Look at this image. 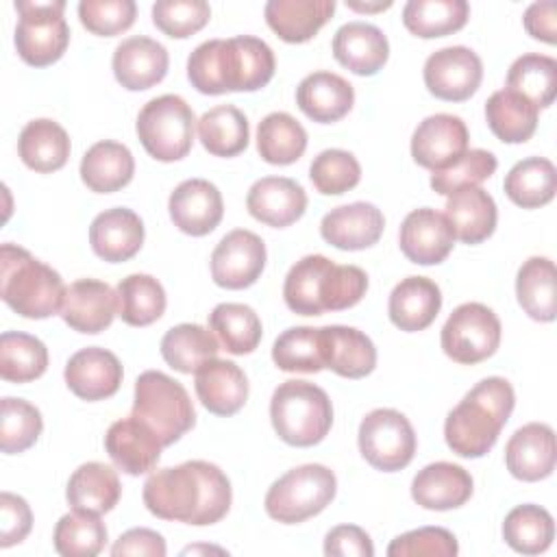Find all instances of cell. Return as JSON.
<instances>
[{
	"instance_id": "51",
	"label": "cell",
	"mask_w": 557,
	"mask_h": 557,
	"mask_svg": "<svg viewBox=\"0 0 557 557\" xmlns=\"http://www.w3.org/2000/svg\"><path fill=\"white\" fill-rule=\"evenodd\" d=\"M0 446L2 453L15 455L28 450L41 435L44 420L35 405L24 398L4 396L0 403Z\"/></svg>"
},
{
	"instance_id": "60",
	"label": "cell",
	"mask_w": 557,
	"mask_h": 557,
	"mask_svg": "<svg viewBox=\"0 0 557 557\" xmlns=\"http://www.w3.org/2000/svg\"><path fill=\"white\" fill-rule=\"evenodd\" d=\"M524 28L533 39L544 44L557 41V4L555 2H533L524 11Z\"/></svg>"
},
{
	"instance_id": "30",
	"label": "cell",
	"mask_w": 557,
	"mask_h": 557,
	"mask_svg": "<svg viewBox=\"0 0 557 557\" xmlns=\"http://www.w3.org/2000/svg\"><path fill=\"white\" fill-rule=\"evenodd\" d=\"M296 104L300 111L320 124L342 120L355 104L352 85L335 72H311L296 89Z\"/></svg>"
},
{
	"instance_id": "24",
	"label": "cell",
	"mask_w": 557,
	"mask_h": 557,
	"mask_svg": "<svg viewBox=\"0 0 557 557\" xmlns=\"http://www.w3.org/2000/svg\"><path fill=\"white\" fill-rule=\"evenodd\" d=\"M246 207L255 220L283 228L302 218L307 209V194L294 178L263 176L248 189Z\"/></svg>"
},
{
	"instance_id": "4",
	"label": "cell",
	"mask_w": 557,
	"mask_h": 557,
	"mask_svg": "<svg viewBox=\"0 0 557 557\" xmlns=\"http://www.w3.org/2000/svg\"><path fill=\"white\" fill-rule=\"evenodd\" d=\"M368 289V274L357 265H337L324 255L296 261L283 283L285 305L298 315H322L355 307Z\"/></svg>"
},
{
	"instance_id": "49",
	"label": "cell",
	"mask_w": 557,
	"mask_h": 557,
	"mask_svg": "<svg viewBox=\"0 0 557 557\" xmlns=\"http://www.w3.org/2000/svg\"><path fill=\"white\" fill-rule=\"evenodd\" d=\"M52 542L63 557H94L107 544V527L100 516L74 509L59 518Z\"/></svg>"
},
{
	"instance_id": "14",
	"label": "cell",
	"mask_w": 557,
	"mask_h": 557,
	"mask_svg": "<svg viewBox=\"0 0 557 557\" xmlns=\"http://www.w3.org/2000/svg\"><path fill=\"white\" fill-rule=\"evenodd\" d=\"M263 239L246 228L226 233L211 252V276L224 289L250 287L265 268Z\"/></svg>"
},
{
	"instance_id": "11",
	"label": "cell",
	"mask_w": 557,
	"mask_h": 557,
	"mask_svg": "<svg viewBox=\"0 0 557 557\" xmlns=\"http://www.w3.org/2000/svg\"><path fill=\"white\" fill-rule=\"evenodd\" d=\"M440 339L446 357L472 366L496 352L500 344V320L481 302H463L448 315Z\"/></svg>"
},
{
	"instance_id": "13",
	"label": "cell",
	"mask_w": 557,
	"mask_h": 557,
	"mask_svg": "<svg viewBox=\"0 0 557 557\" xmlns=\"http://www.w3.org/2000/svg\"><path fill=\"white\" fill-rule=\"evenodd\" d=\"M422 74L426 89L435 98L461 102L479 89L483 63L479 54L466 46H446L429 54Z\"/></svg>"
},
{
	"instance_id": "17",
	"label": "cell",
	"mask_w": 557,
	"mask_h": 557,
	"mask_svg": "<svg viewBox=\"0 0 557 557\" xmlns=\"http://www.w3.org/2000/svg\"><path fill=\"white\" fill-rule=\"evenodd\" d=\"M168 209L174 226L191 237L211 233L224 215L220 189L205 178H187L178 183L170 194Z\"/></svg>"
},
{
	"instance_id": "9",
	"label": "cell",
	"mask_w": 557,
	"mask_h": 557,
	"mask_svg": "<svg viewBox=\"0 0 557 557\" xmlns=\"http://www.w3.org/2000/svg\"><path fill=\"white\" fill-rule=\"evenodd\" d=\"M196 115L176 94L148 100L137 115V137L144 150L163 163L187 157L194 144Z\"/></svg>"
},
{
	"instance_id": "29",
	"label": "cell",
	"mask_w": 557,
	"mask_h": 557,
	"mask_svg": "<svg viewBox=\"0 0 557 557\" xmlns=\"http://www.w3.org/2000/svg\"><path fill=\"white\" fill-rule=\"evenodd\" d=\"M333 57L352 74L372 76L385 65L389 44L379 26L368 22H348L339 26L333 37Z\"/></svg>"
},
{
	"instance_id": "54",
	"label": "cell",
	"mask_w": 557,
	"mask_h": 557,
	"mask_svg": "<svg viewBox=\"0 0 557 557\" xmlns=\"http://www.w3.org/2000/svg\"><path fill=\"white\" fill-rule=\"evenodd\" d=\"M209 20L211 7L205 0H159L152 4L154 26L172 39L198 33Z\"/></svg>"
},
{
	"instance_id": "18",
	"label": "cell",
	"mask_w": 557,
	"mask_h": 557,
	"mask_svg": "<svg viewBox=\"0 0 557 557\" xmlns=\"http://www.w3.org/2000/svg\"><path fill=\"white\" fill-rule=\"evenodd\" d=\"M63 376L74 396L94 403L113 396L120 389L124 372L111 350L87 346L70 357Z\"/></svg>"
},
{
	"instance_id": "62",
	"label": "cell",
	"mask_w": 557,
	"mask_h": 557,
	"mask_svg": "<svg viewBox=\"0 0 557 557\" xmlns=\"http://www.w3.org/2000/svg\"><path fill=\"white\" fill-rule=\"evenodd\" d=\"M196 550H218V553H224L222 548H213V546H189V548H185L183 553L187 555V553H196Z\"/></svg>"
},
{
	"instance_id": "61",
	"label": "cell",
	"mask_w": 557,
	"mask_h": 557,
	"mask_svg": "<svg viewBox=\"0 0 557 557\" xmlns=\"http://www.w3.org/2000/svg\"><path fill=\"white\" fill-rule=\"evenodd\" d=\"M346 7L361 11V13H374V11H385L392 7V0L385 2H357V0H346Z\"/></svg>"
},
{
	"instance_id": "1",
	"label": "cell",
	"mask_w": 557,
	"mask_h": 557,
	"mask_svg": "<svg viewBox=\"0 0 557 557\" xmlns=\"http://www.w3.org/2000/svg\"><path fill=\"white\" fill-rule=\"evenodd\" d=\"M141 496L146 509L161 520L207 527L228 513L233 490L215 463L194 459L152 472Z\"/></svg>"
},
{
	"instance_id": "38",
	"label": "cell",
	"mask_w": 557,
	"mask_h": 557,
	"mask_svg": "<svg viewBox=\"0 0 557 557\" xmlns=\"http://www.w3.org/2000/svg\"><path fill=\"white\" fill-rule=\"evenodd\" d=\"M540 109L511 89L494 91L485 102L490 131L505 144H524L537 128Z\"/></svg>"
},
{
	"instance_id": "33",
	"label": "cell",
	"mask_w": 557,
	"mask_h": 557,
	"mask_svg": "<svg viewBox=\"0 0 557 557\" xmlns=\"http://www.w3.org/2000/svg\"><path fill=\"white\" fill-rule=\"evenodd\" d=\"M333 0H270L263 9L268 26L287 44H302L331 20Z\"/></svg>"
},
{
	"instance_id": "27",
	"label": "cell",
	"mask_w": 557,
	"mask_h": 557,
	"mask_svg": "<svg viewBox=\"0 0 557 557\" xmlns=\"http://www.w3.org/2000/svg\"><path fill=\"white\" fill-rule=\"evenodd\" d=\"M194 387L202 407L215 416H233L248 400V379L244 370L218 357L194 372Z\"/></svg>"
},
{
	"instance_id": "58",
	"label": "cell",
	"mask_w": 557,
	"mask_h": 557,
	"mask_svg": "<svg viewBox=\"0 0 557 557\" xmlns=\"http://www.w3.org/2000/svg\"><path fill=\"white\" fill-rule=\"evenodd\" d=\"M324 555L329 557H372L374 546L370 535L355 524L333 527L324 537Z\"/></svg>"
},
{
	"instance_id": "56",
	"label": "cell",
	"mask_w": 557,
	"mask_h": 557,
	"mask_svg": "<svg viewBox=\"0 0 557 557\" xmlns=\"http://www.w3.org/2000/svg\"><path fill=\"white\" fill-rule=\"evenodd\" d=\"M459 553L457 540L448 529L420 527L392 540L389 557H455Z\"/></svg>"
},
{
	"instance_id": "28",
	"label": "cell",
	"mask_w": 557,
	"mask_h": 557,
	"mask_svg": "<svg viewBox=\"0 0 557 557\" xmlns=\"http://www.w3.org/2000/svg\"><path fill=\"white\" fill-rule=\"evenodd\" d=\"M324 368L346 379H363L376 366V348L372 339L352 326L331 324L320 329Z\"/></svg>"
},
{
	"instance_id": "8",
	"label": "cell",
	"mask_w": 557,
	"mask_h": 557,
	"mask_svg": "<svg viewBox=\"0 0 557 557\" xmlns=\"http://www.w3.org/2000/svg\"><path fill=\"white\" fill-rule=\"evenodd\" d=\"M337 492V479L322 463H305L287 470L265 494V513L283 524H298L318 516L331 505Z\"/></svg>"
},
{
	"instance_id": "32",
	"label": "cell",
	"mask_w": 557,
	"mask_h": 557,
	"mask_svg": "<svg viewBox=\"0 0 557 557\" xmlns=\"http://www.w3.org/2000/svg\"><path fill=\"white\" fill-rule=\"evenodd\" d=\"M444 215L453 226L455 239L463 244H481L487 239L498 220L494 198L481 187H463L448 196Z\"/></svg>"
},
{
	"instance_id": "39",
	"label": "cell",
	"mask_w": 557,
	"mask_h": 557,
	"mask_svg": "<svg viewBox=\"0 0 557 557\" xmlns=\"http://www.w3.org/2000/svg\"><path fill=\"white\" fill-rule=\"evenodd\" d=\"M220 342L211 329L183 322L172 326L161 339V357L170 368L183 374L196 372L207 361L215 359Z\"/></svg>"
},
{
	"instance_id": "35",
	"label": "cell",
	"mask_w": 557,
	"mask_h": 557,
	"mask_svg": "<svg viewBox=\"0 0 557 557\" xmlns=\"http://www.w3.org/2000/svg\"><path fill=\"white\" fill-rule=\"evenodd\" d=\"M70 148L65 128L48 117L30 120L17 139V152L24 165L41 174L61 170L67 163Z\"/></svg>"
},
{
	"instance_id": "6",
	"label": "cell",
	"mask_w": 557,
	"mask_h": 557,
	"mask_svg": "<svg viewBox=\"0 0 557 557\" xmlns=\"http://www.w3.org/2000/svg\"><path fill=\"white\" fill-rule=\"evenodd\" d=\"M270 420L285 444L307 448L320 444L331 431L333 405L322 387L292 379L274 389Z\"/></svg>"
},
{
	"instance_id": "5",
	"label": "cell",
	"mask_w": 557,
	"mask_h": 557,
	"mask_svg": "<svg viewBox=\"0 0 557 557\" xmlns=\"http://www.w3.org/2000/svg\"><path fill=\"white\" fill-rule=\"evenodd\" d=\"M67 287L57 270L15 244L0 248V296L20 315L44 320L61 313Z\"/></svg>"
},
{
	"instance_id": "23",
	"label": "cell",
	"mask_w": 557,
	"mask_h": 557,
	"mask_svg": "<svg viewBox=\"0 0 557 557\" xmlns=\"http://www.w3.org/2000/svg\"><path fill=\"white\" fill-rule=\"evenodd\" d=\"M555 433L544 422H529L520 426L505 446L507 470L527 483L550 476L555 470Z\"/></svg>"
},
{
	"instance_id": "16",
	"label": "cell",
	"mask_w": 557,
	"mask_h": 557,
	"mask_svg": "<svg viewBox=\"0 0 557 557\" xmlns=\"http://www.w3.org/2000/svg\"><path fill=\"white\" fill-rule=\"evenodd\" d=\"M398 244L411 263L435 265L450 255L455 246V233L444 213L431 207H422L413 209L403 220Z\"/></svg>"
},
{
	"instance_id": "41",
	"label": "cell",
	"mask_w": 557,
	"mask_h": 557,
	"mask_svg": "<svg viewBox=\"0 0 557 557\" xmlns=\"http://www.w3.org/2000/svg\"><path fill=\"white\" fill-rule=\"evenodd\" d=\"M257 150L272 165H289L307 150V131L285 111L268 113L257 126Z\"/></svg>"
},
{
	"instance_id": "25",
	"label": "cell",
	"mask_w": 557,
	"mask_h": 557,
	"mask_svg": "<svg viewBox=\"0 0 557 557\" xmlns=\"http://www.w3.org/2000/svg\"><path fill=\"white\" fill-rule=\"evenodd\" d=\"M472 476L466 468L450 461L424 466L411 481V498L433 511H448L466 505L472 496Z\"/></svg>"
},
{
	"instance_id": "59",
	"label": "cell",
	"mask_w": 557,
	"mask_h": 557,
	"mask_svg": "<svg viewBox=\"0 0 557 557\" xmlns=\"http://www.w3.org/2000/svg\"><path fill=\"white\" fill-rule=\"evenodd\" d=\"M168 553L165 540L161 533L152 529H128L122 533L115 544L111 546L113 557H124V555H148V557H163Z\"/></svg>"
},
{
	"instance_id": "44",
	"label": "cell",
	"mask_w": 557,
	"mask_h": 557,
	"mask_svg": "<svg viewBox=\"0 0 557 557\" xmlns=\"http://www.w3.org/2000/svg\"><path fill=\"white\" fill-rule=\"evenodd\" d=\"M209 329L231 355H248L261 342V320L244 302H220L209 313Z\"/></svg>"
},
{
	"instance_id": "57",
	"label": "cell",
	"mask_w": 557,
	"mask_h": 557,
	"mask_svg": "<svg viewBox=\"0 0 557 557\" xmlns=\"http://www.w3.org/2000/svg\"><path fill=\"white\" fill-rule=\"evenodd\" d=\"M33 527V511L28 503L11 492L0 494V546L9 548L26 540Z\"/></svg>"
},
{
	"instance_id": "55",
	"label": "cell",
	"mask_w": 557,
	"mask_h": 557,
	"mask_svg": "<svg viewBox=\"0 0 557 557\" xmlns=\"http://www.w3.org/2000/svg\"><path fill=\"white\" fill-rule=\"evenodd\" d=\"M137 4L133 0H83L78 2L81 24L100 37H113L128 30L135 22Z\"/></svg>"
},
{
	"instance_id": "31",
	"label": "cell",
	"mask_w": 557,
	"mask_h": 557,
	"mask_svg": "<svg viewBox=\"0 0 557 557\" xmlns=\"http://www.w3.org/2000/svg\"><path fill=\"white\" fill-rule=\"evenodd\" d=\"M442 309V292L426 276H407L389 294L387 313L394 326L407 333L426 329Z\"/></svg>"
},
{
	"instance_id": "10",
	"label": "cell",
	"mask_w": 557,
	"mask_h": 557,
	"mask_svg": "<svg viewBox=\"0 0 557 557\" xmlns=\"http://www.w3.org/2000/svg\"><path fill=\"white\" fill-rule=\"evenodd\" d=\"M63 0H17L15 11V50L20 59L35 67H46L59 61L70 44V28L63 17Z\"/></svg>"
},
{
	"instance_id": "7",
	"label": "cell",
	"mask_w": 557,
	"mask_h": 557,
	"mask_svg": "<svg viewBox=\"0 0 557 557\" xmlns=\"http://www.w3.org/2000/svg\"><path fill=\"white\" fill-rule=\"evenodd\" d=\"M133 416L146 422L163 446L178 442L196 422L187 389L159 370H146L137 376Z\"/></svg>"
},
{
	"instance_id": "40",
	"label": "cell",
	"mask_w": 557,
	"mask_h": 557,
	"mask_svg": "<svg viewBox=\"0 0 557 557\" xmlns=\"http://www.w3.org/2000/svg\"><path fill=\"white\" fill-rule=\"evenodd\" d=\"M503 187L507 198L522 209L544 207L555 198V165L544 157H527L507 172Z\"/></svg>"
},
{
	"instance_id": "47",
	"label": "cell",
	"mask_w": 557,
	"mask_h": 557,
	"mask_svg": "<svg viewBox=\"0 0 557 557\" xmlns=\"http://www.w3.org/2000/svg\"><path fill=\"white\" fill-rule=\"evenodd\" d=\"M503 540L522 555H540L555 540L553 516L540 505H518L503 522Z\"/></svg>"
},
{
	"instance_id": "26",
	"label": "cell",
	"mask_w": 557,
	"mask_h": 557,
	"mask_svg": "<svg viewBox=\"0 0 557 557\" xmlns=\"http://www.w3.org/2000/svg\"><path fill=\"white\" fill-rule=\"evenodd\" d=\"M89 244L91 250L109 263L128 261L144 244V222L133 209H107L94 218L89 226Z\"/></svg>"
},
{
	"instance_id": "12",
	"label": "cell",
	"mask_w": 557,
	"mask_h": 557,
	"mask_svg": "<svg viewBox=\"0 0 557 557\" xmlns=\"http://www.w3.org/2000/svg\"><path fill=\"white\" fill-rule=\"evenodd\" d=\"M359 450L363 459L383 472H396L416 455L411 422L396 409H374L359 424Z\"/></svg>"
},
{
	"instance_id": "50",
	"label": "cell",
	"mask_w": 557,
	"mask_h": 557,
	"mask_svg": "<svg viewBox=\"0 0 557 557\" xmlns=\"http://www.w3.org/2000/svg\"><path fill=\"white\" fill-rule=\"evenodd\" d=\"M272 361L283 372H320L324 368L320 329L292 326L283 331L274 339Z\"/></svg>"
},
{
	"instance_id": "48",
	"label": "cell",
	"mask_w": 557,
	"mask_h": 557,
	"mask_svg": "<svg viewBox=\"0 0 557 557\" xmlns=\"http://www.w3.org/2000/svg\"><path fill=\"white\" fill-rule=\"evenodd\" d=\"M507 89L518 91L537 109L553 104L557 94V61L546 54H522L507 72Z\"/></svg>"
},
{
	"instance_id": "42",
	"label": "cell",
	"mask_w": 557,
	"mask_h": 557,
	"mask_svg": "<svg viewBox=\"0 0 557 557\" xmlns=\"http://www.w3.org/2000/svg\"><path fill=\"white\" fill-rule=\"evenodd\" d=\"M470 7L466 0H409L403 9V24L422 39L444 37L466 26Z\"/></svg>"
},
{
	"instance_id": "2",
	"label": "cell",
	"mask_w": 557,
	"mask_h": 557,
	"mask_svg": "<svg viewBox=\"0 0 557 557\" xmlns=\"http://www.w3.org/2000/svg\"><path fill=\"white\" fill-rule=\"evenodd\" d=\"M276 70L272 48L252 35L209 39L194 48L187 59V78L200 94L257 91Z\"/></svg>"
},
{
	"instance_id": "22",
	"label": "cell",
	"mask_w": 557,
	"mask_h": 557,
	"mask_svg": "<svg viewBox=\"0 0 557 557\" xmlns=\"http://www.w3.org/2000/svg\"><path fill=\"white\" fill-rule=\"evenodd\" d=\"M385 228L381 209L372 202H350L331 209L320 222L324 242L339 250H363L374 246Z\"/></svg>"
},
{
	"instance_id": "20",
	"label": "cell",
	"mask_w": 557,
	"mask_h": 557,
	"mask_svg": "<svg viewBox=\"0 0 557 557\" xmlns=\"http://www.w3.org/2000/svg\"><path fill=\"white\" fill-rule=\"evenodd\" d=\"M170 57L163 44L152 37H128L117 44L111 67L115 81L128 91H144L161 83L168 74Z\"/></svg>"
},
{
	"instance_id": "46",
	"label": "cell",
	"mask_w": 557,
	"mask_h": 557,
	"mask_svg": "<svg viewBox=\"0 0 557 557\" xmlns=\"http://www.w3.org/2000/svg\"><path fill=\"white\" fill-rule=\"evenodd\" d=\"M48 368L46 344L22 331H4L0 335V376L11 383H28L39 379Z\"/></svg>"
},
{
	"instance_id": "3",
	"label": "cell",
	"mask_w": 557,
	"mask_h": 557,
	"mask_svg": "<svg viewBox=\"0 0 557 557\" xmlns=\"http://www.w3.org/2000/svg\"><path fill=\"white\" fill-rule=\"evenodd\" d=\"M516 405L513 387L503 376L479 381L446 416L444 440L453 453L479 459L492 450Z\"/></svg>"
},
{
	"instance_id": "19",
	"label": "cell",
	"mask_w": 557,
	"mask_h": 557,
	"mask_svg": "<svg viewBox=\"0 0 557 557\" xmlns=\"http://www.w3.org/2000/svg\"><path fill=\"white\" fill-rule=\"evenodd\" d=\"M117 315V292L98 278H81L74 281L61 307L63 322L87 335H96L111 326Z\"/></svg>"
},
{
	"instance_id": "37",
	"label": "cell",
	"mask_w": 557,
	"mask_h": 557,
	"mask_svg": "<svg viewBox=\"0 0 557 557\" xmlns=\"http://www.w3.org/2000/svg\"><path fill=\"white\" fill-rule=\"evenodd\" d=\"M516 296L524 313L537 322L557 315V272L548 257H529L516 276Z\"/></svg>"
},
{
	"instance_id": "15",
	"label": "cell",
	"mask_w": 557,
	"mask_h": 557,
	"mask_svg": "<svg viewBox=\"0 0 557 557\" xmlns=\"http://www.w3.org/2000/svg\"><path fill=\"white\" fill-rule=\"evenodd\" d=\"M468 128L459 115L435 113L424 117L411 137V157L418 165L440 172L457 163L468 150Z\"/></svg>"
},
{
	"instance_id": "45",
	"label": "cell",
	"mask_w": 557,
	"mask_h": 557,
	"mask_svg": "<svg viewBox=\"0 0 557 557\" xmlns=\"http://www.w3.org/2000/svg\"><path fill=\"white\" fill-rule=\"evenodd\" d=\"M117 315L128 326H148L165 311V289L150 274H128L117 283Z\"/></svg>"
},
{
	"instance_id": "43",
	"label": "cell",
	"mask_w": 557,
	"mask_h": 557,
	"mask_svg": "<svg viewBox=\"0 0 557 557\" xmlns=\"http://www.w3.org/2000/svg\"><path fill=\"white\" fill-rule=\"evenodd\" d=\"M198 137L209 154L235 157L248 146V120L237 107L218 104L198 120Z\"/></svg>"
},
{
	"instance_id": "36",
	"label": "cell",
	"mask_w": 557,
	"mask_h": 557,
	"mask_svg": "<svg viewBox=\"0 0 557 557\" xmlns=\"http://www.w3.org/2000/svg\"><path fill=\"white\" fill-rule=\"evenodd\" d=\"M135 159L120 141H96L81 159V178L96 194H111L131 183Z\"/></svg>"
},
{
	"instance_id": "21",
	"label": "cell",
	"mask_w": 557,
	"mask_h": 557,
	"mask_svg": "<svg viewBox=\"0 0 557 557\" xmlns=\"http://www.w3.org/2000/svg\"><path fill=\"white\" fill-rule=\"evenodd\" d=\"M104 448L122 472L139 476L157 466L163 444L146 422L131 413L109 426Z\"/></svg>"
},
{
	"instance_id": "34",
	"label": "cell",
	"mask_w": 557,
	"mask_h": 557,
	"mask_svg": "<svg viewBox=\"0 0 557 557\" xmlns=\"http://www.w3.org/2000/svg\"><path fill=\"white\" fill-rule=\"evenodd\" d=\"M122 494V485L117 479V472L100 461H87L78 466L65 490V498L72 505V509L87 511L102 516L111 511Z\"/></svg>"
},
{
	"instance_id": "53",
	"label": "cell",
	"mask_w": 557,
	"mask_h": 557,
	"mask_svg": "<svg viewBox=\"0 0 557 557\" xmlns=\"http://www.w3.org/2000/svg\"><path fill=\"white\" fill-rule=\"evenodd\" d=\"M498 168L496 157L483 148H470L466 154L446 170L431 174L433 191L442 196H450L463 187H479V183L487 181Z\"/></svg>"
},
{
	"instance_id": "52",
	"label": "cell",
	"mask_w": 557,
	"mask_h": 557,
	"mask_svg": "<svg viewBox=\"0 0 557 557\" xmlns=\"http://www.w3.org/2000/svg\"><path fill=\"white\" fill-rule=\"evenodd\" d=\"M309 176L320 194L339 196L357 187V183L361 181V165L352 152L329 148L311 161Z\"/></svg>"
}]
</instances>
